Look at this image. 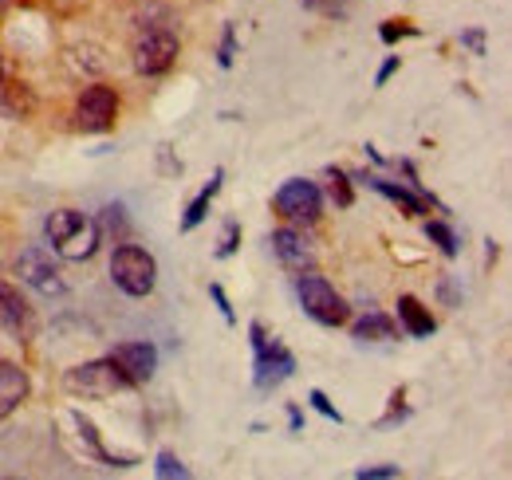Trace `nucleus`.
Wrapping results in <instances>:
<instances>
[{"mask_svg": "<svg viewBox=\"0 0 512 480\" xmlns=\"http://www.w3.org/2000/svg\"><path fill=\"white\" fill-rule=\"evenodd\" d=\"M44 233L52 240V252L64 260H91L99 252V240H103L99 221L79 213V209H56L44 221Z\"/></svg>", "mask_w": 512, "mask_h": 480, "instance_id": "obj_1", "label": "nucleus"}, {"mask_svg": "<svg viewBox=\"0 0 512 480\" xmlns=\"http://www.w3.org/2000/svg\"><path fill=\"white\" fill-rule=\"evenodd\" d=\"M130 56H134L138 75H166L182 56V40H178V32L170 24H150V28L142 24V32L134 36Z\"/></svg>", "mask_w": 512, "mask_h": 480, "instance_id": "obj_2", "label": "nucleus"}, {"mask_svg": "<svg viewBox=\"0 0 512 480\" xmlns=\"http://www.w3.org/2000/svg\"><path fill=\"white\" fill-rule=\"evenodd\" d=\"M64 390L75 398H115L123 390H134L130 378L115 366V359L79 362L64 374Z\"/></svg>", "mask_w": 512, "mask_h": 480, "instance_id": "obj_3", "label": "nucleus"}, {"mask_svg": "<svg viewBox=\"0 0 512 480\" xmlns=\"http://www.w3.org/2000/svg\"><path fill=\"white\" fill-rule=\"evenodd\" d=\"M111 280H115L119 292L142 300V296H150L154 284H158V264H154V256H150L146 248H138V244H119L115 256H111Z\"/></svg>", "mask_w": 512, "mask_h": 480, "instance_id": "obj_4", "label": "nucleus"}, {"mask_svg": "<svg viewBox=\"0 0 512 480\" xmlns=\"http://www.w3.org/2000/svg\"><path fill=\"white\" fill-rule=\"evenodd\" d=\"M296 296H300L304 315H312L323 327H343V323L351 319L347 300H343L323 276H316V272H300V276H296Z\"/></svg>", "mask_w": 512, "mask_h": 480, "instance_id": "obj_5", "label": "nucleus"}, {"mask_svg": "<svg viewBox=\"0 0 512 480\" xmlns=\"http://www.w3.org/2000/svg\"><path fill=\"white\" fill-rule=\"evenodd\" d=\"M16 276H20V284H28L32 292H40V296H48V300L67 292L64 272H60L52 248H44V244H32V248H24V252L16 256Z\"/></svg>", "mask_w": 512, "mask_h": 480, "instance_id": "obj_6", "label": "nucleus"}, {"mask_svg": "<svg viewBox=\"0 0 512 480\" xmlns=\"http://www.w3.org/2000/svg\"><path fill=\"white\" fill-rule=\"evenodd\" d=\"M249 335H253V351H256V374H253L256 390H276L284 378H292L296 359H292V351H288L284 343L268 339L260 323H253V327H249Z\"/></svg>", "mask_w": 512, "mask_h": 480, "instance_id": "obj_7", "label": "nucleus"}, {"mask_svg": "<svg viewBox=\"0 0 512 480\" xmlns=\"http://www.w3.org/2000/svg\"><path fill=\"white\" fill-rule=\"evenodd\" d=\"M272 205H276V213H280L284 221H292V225H316L323 213V193L312 181L292 178L276 189Z\"/></svg>", "mask_w": 512, "mask_h": 480, "instance_id": "obj_8", "label": "nucleus"}, {"mask_svg": "<svg viewBox=\"0 0 512 480\" xmlns=\"http://www.w3.org/2000/svg\"><path fill=\"white\" fill-rule=\"evenodd\" d=\"M119 119V91L107 87V83H91L83 87L79 103H75V126L87 130V134H103L111 130Z\"/></svg>", "mask_w": 512, "mask_h": 480, "instance_id": "obj_9", "label": "nucleus"}, {"mask_svg": "<svg viewBox=\"0 0 512 480\" xmlns=\"http://www.w3.org/2000/svg\"><path fill=\"white\" fill-rule=\"evenodd\" d=\"M272 252H276V260L288 268V272H312L316 268V248L308 244V237L300 233V229H276L272 233Z\"/></svg>", "mask_w": 512, "mask_h": 480, "instance_id": "obj_10", "label": "nucleus"}, {"mask_svg": "<svg viewBox=\"0 0 512 480\" xmlns=\"http://www.w3.org/2000/svg\"><path fill=\"white\" fill-rule=\"evenodd\" d=\"M0 327L8 335H16V339H32L36 335V315H32V307L20 296L16 284H0Z\"/></svg>", "mask_w": 512, "mask_h": 480, "instance_id": "obj_11", "label": "nucleus"}, {"mask_svg": "<svg viewBox=\"0 0 512 480\" xmlns=\"http://www.w3.org/2000/svg\"><path fill=\"white\" fill-rule=\"evenodd\" d=\"M111 359H115V366L130 378V386L150 382L154 370H158V351H154L150 343H119V347L111 351Z\"/></svg>", "mask_w": 512, "mask_h": 480, "instance_id": "obj_12", "label": "nucleus"}, {"mask_svg": "<svg viewBox=\"0 0 512 480\" xmlns=\"http://www.w3.org/2000/svg\"><path fill=\"white\" fill-rule=\"evenodd\" d=\"M28 398V374L16 362H0V421L12 418Z\"/></svg>", "mask_w": 512, "mask_h": 480, "instance_id": "obj_13", "label": "nucleus"}, {"mask_svg": "<svg viewBox=\"0 0 512 480\" xmlns=\"http://www.w3.org/2000/svg\"><path fill=\"white\" fill-rule=\"evenodd\" d=\"M398 323H402L406 335H414V339H430L434 327H438L434 315H430V307H422L414 296H398Z\"/></svg>", "mask_w": 512, "mask_h": 480, "instance_id": "obj_14", "label": "nucleus"}, {"mask_svg": "<svg viewBox=\"0 0 512 480\" xmlns=\"http://www.w3.org/2000/svg\"><path fill=\"white\" fill-rule=\"evenodd\" d=\"M221 181H225V174L217 170V174L209 178V185H205V189H201V193L193 197L190 209H186V217H182V233H193V229H197V225H201V221L209 217V205H213V197L221 193Z\"/></svg>", "mask_w": 512, "mask_h": 480, "instance_id": "obj_15", "label": "nucleus"}, {"mask_svg": "<svg viewBox=\"0 0 512 480\" xmlns=\"http://www.w3.org/2000/svg\"><path fill=\"white\" fill-rule=\"evenodd\" d=\"M355 339H359V343L398 339V327H394V319H390V315H383V311H371V315H363V319L355 323Z\"/></svg>", "mask_w": 512, "mask_h": 480, "instance_id": "obj_16", "label": "nucleus"}, {"mask_svg": "<svg viewBox=\"0 0 512 480\" xmlns=\"http://www.w3.org/2000/svg\"><path fill=\"white\" fill-rule=\"evenodd\" d=\"M371 185L383 193V197H390L394 205H402L410 217H426V197H418V193H410L406 185H394V181H383V178H371Z\"/></svg>", "mask_w": 512, "mask_h": 480, "instance_id": "obj_17", "label": "nucleus"}, {"mask_svg": "<svg viewBox=\"0 0 512 480\" xmlns=\"http://www.w3.org/2000/svg\"><path fill=\"white\" fill-rule=\"evenodd\" d=\"M426 237L434 240L446 256H457V237H453V229H449V225H442V221H426Z\"/></svg>", "mask_w": 512, "mask_h": 480, "instance_id": "obj_18", "label": "nucleus"}, {"mask_svg": "<svg viewBox=\"0 0 512 480\" xmlns=\"http://www.w3.org/2000/svg\"><path fill=\"white\" fill-rule=\"evenodd\" d=\"M154 473H158V477L162 480H170V477H190V473H186V465H182V461H178V457H174V453H162V457H158V469H154Z\"/></svg>", "mask_w": 512, "mask_h": 480, "instance_id": "obj_19", "label": "nucleus"}, {"mask_svg": "<svg viewBox=\"0 0 512 480\" xmlns=\"http://www.w3.org/2000/svg\"><path fill=\"white\" fill-rule=\"evenodd\" d=\"M379 36H383L386 44H394V40H402V36H418V28L406 24V20H386L383 28H379Z\"/></svg>", "mask_w": 512, "mask_h": 480, "instance_id": "obj_20", "label": "nucleus"}, {"mask_svg": "<svg viewBox=\"0 0 512 480\" xmlns=\"http://www.w3.org/2000/svg\"><path fill=\"white\" fill-rule=\"evenodd\" d=\"M237 244H241V225L229 221V225H225V237H221V248H217V260H229V256L237 252Z\"/></svg>", "mask_w": 512, "mask_h": 480, "instance_id": "obj_21", "label": "nucleus"}, {"mask_svg": "<svg viewBox=\"0 0 512 480\" xmlns=\"http://www.w3.org/2000/svg\"><path fill=\"white\" fill-rule=\"evenodd\" d=\"M331 197H335V205H351L355 201V193H351V185H347V178L339 174V170H331Z\"/></svg>", "mask_w": 512, "mask_h": 480, "instance_id": "obj_22", "label": "nucleus"}, {"mask_svg": "<svg viewBox=\"0 0 512 480\" xmlns=\"http://www.w3.org/2000/svg\"><path fill=\"white\" fill-rule=\"evenodd\" d=\"M355 477L359 480H394V477H402V469H398V465H375V469H359Z\"/></svg>", "mask_w": 512, "mask_h": 480, "instance_id": "obj_23", "label": "nucleus"}, {"mask_svg": "<svg viewBox=\"0 0 512 480\" xmlns=\"http://www.w3.org/2000/svg\"><path fill=\"white\" fill-rule=\"evenodd\" d=\"M308 402H312V406H316V410H320L323 418H331V421H343V414H339V410H335V406H331V402H327V394H323V390H312V394H308Z\"/></svg>", "mask_w": 512, "mask_h": 480, "instance_id": "obj_24", "label": "nucleus"}, {"mask_svg": "<svg viewBox=\"0 0 512 480\" xmlns=\"http://www.w3.org/2000/svg\"><path fill=\"white\" fill-rule=\"evenodd\" d=\"M233 52H237V32L225 28V40H221V67H233Z\"/></svg>", "mask_w": 512, "mask_h": 480, "instance_id": "obj_25", "label": "nucleus"}, {"mask_svg": "<svg viewBox=\"0 0 512 480\" xmlns=\"http://www.w3.org/2000/svg\"><path fill=\"white\" fill-rule=\"evenodd\" d=\"M209 296H213V303L221 307L225 323H233V307H229V296H225V288H221V284H209Z\"/></svg>", "mask_w": 512, "mask_h": 480, "instance_id": "obj_26", "label": "nucleus"}, {"mask_svg": "<svg viewBox=\"0 0 512 480\" xmlns=\"http://www.w3.org/2000/svg\"><path fill=\"white\" fill-rule=\"evenodd\" d=\"M461 44H469V48H473L477 56L485 52V36H481V32H465V36H461Z\"/></svg>", "mask_w": 512, "mask_h": 480, "instance_id": "obj_27", "label": "nucleus"}, {"mask_svg": "<svg viewBox=\"0 0 512 480\" xmlns=\"http://www.w3.org/2000/svg\"><path fill=\"white\" fill-rule=\"evenodd\" d=\"M394 71H398V56H390V60H386L383 67H379V79H375V83H379V87H383L386 79H390V75H394Z\"/></svg>", "mask_w": 512, "mask_h": 480, "instance_id": "obj_28", "label": "nucleus"}, {"mask_svg": "<svg viewBox=\"0 0 512 480\" xmlns=\"http://www.w3.org/2000/svg\"><path fill=\"white\" fill-rule=\"evenodd\" d=\"M0 87H4V56H0Z\"/></svg>", "mask_w": 512, "mask_h": 480, "instance_id": "obj_29", "label": "nucleus"}, {"mask_svg": "<svg viewBox=\"0 0 512 480\" xmlns=\"http://www.w3.org/2000/svg\"><path fill=\"white\" fill-rule=\"evenodd\" d=\"M8 4H12V0H0V16H4V8H8Z\"/></svg>", "mask_w": 512, "mask_h": 480, "instance_id": "obj_30", "label": "nucleus"}]
</instances>
